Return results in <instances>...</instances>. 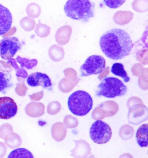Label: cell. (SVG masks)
<instances>
[{
  "mask_svg": "<svg viewBox=\"0 0 148 158\" xmlns=\"http://www.w3.org/2000/svg\"><path fill=\"white\" fill-rule=\"evenodd\" d=\"M102 52L109 59L118 60L129 55L133 43L129 33L120 28L107 31L100 39Z\"/></svg>",
  "mask_w": 148,
  "mask_h": 158,
  "instance_id": "obj_1",
  "label": "cell"
},
{
  "mask_svg": "<svg viewBox=\"0 0 148 158\" xmlns=\"http://www.w3.org/2000/svg\"><path fill=\"white\" fill-rule=\"evenodd\" d=\"M94 8L90 0H68L64 10L69 18L88 22L94 16Z\"/></svg>",
  "mask_w": 148,
  "mask_h": 158,
  "instance_id": "obj_2",
  "label": "cell"
},
{
  "mask_svg": "<svg viewBox=\"0 0 148 158\" xmlns=\"http://www.w3.org/2000/svg\"><path fill=\"white\" fill-rule=\"evenodd\" d=\"M93 101L91 96L83 90H77L69 96L68 106L75 115L83 116L92 109Z\"/></svg>",
  "mask_w": 148,
  "mask_h": 158,
  "instance_id": "obj_3",
  "label": "cell"
},
{
  "mask_svg": "<svg viewBox=\"0 0 148 158\" xmlns=\"http://www.w3.org/2000/svg\"><path fill=\"white\" fill-rule=\"evenodd\" d=\"M127 92V86L120 79L114 77H107L102 79L97 86L96 95L97 97L112 98L123 96Z\"/></svg>",
  "mask_w": 148,
  "mask_h": 158,
  "instance_id": "obj_4",
  "label": "cell"
},
{
  "mask_svg": "<svg viewBox=\"0 0 148 158\" xmlns=\"http://www.w3.org/2000/svg\"><path fill=\"white\" fill-rule=\"evenodd\" d=\"M89 133L92 141L97 144L108 143L111 139L112 134L110 126L101 120H97L92 123Z\"/></svg>",
  "mask_w": 148,
  "mask_h": 158,
  "instance_id": "obj_5",
  "label": "cell"
},
{
  "mask_svg": "<svg viewBox=\"0 0 148 158\" xmlns=\"http://www.w3.org/2000/svg\"><path fill=\"white\" fill-rule=\"evenodd\" d=\"M106 61L100 55L89 56L80 69V76L87 77L102 73L105 69Z\"/></svg>",
  "mask_w": 148,
  "mask_h": 158,
  "instance_id": "obj_6",
  "label": "cell"
},
{
  "mask_svg": "<svg viewBox=\"0 0 148 158\" xmlns=\"http://www.w3.org/2000/svg\"><path fill=\"white\" fill-rule=\"evenodd\" d=\"M22 48V44L15 37H5L2 39L0 56L4 60H10Z\"/></svg>",
  "mask_w": 148,
  "mask_h": 158,
  "instance_id": "obj_7",
  "label": "cell"
},
{
  "mask_svg": "<svg viewBox=\"0 0 148 158\" xmlns=\"http://www.w3.org/2000/svg\"><path fill=\"white\" fill-rule=\"evenodd\" d=\"M148 108L139 103L129 107L128 121L133 125H138L143 121L148 120Z\"/></svg>",
  "mask_w": 148,
  "mask_h": 158,
  "instance_id": "obj_8",
  "label": "cell"
},
{
  "mask_svg": "<svg viewBox=\"0 0 148 158\" xmlns=\"http://www.w3.org/2000/svg\"><path fill=\"white\" fill-rule=\"evenodd\" d=\"M18 108L16 103L9 97L0 98V119H9L16 115Z\"/></svg>",
  "mask_w": 148,
  "mask_h": 158,
  "instance_id": "obj_9",
  "label": "cell"
},
{
  "mask_svg": "<svg viewBox=\"0 0 148 158\" xmlns=\"http://www.w3.org/2000/svg\"><path fill=\"white\" fill-rule=\"evenodd\" d=\"M27 83L31 87L41 86L43 88L51 90L52 88V84L50 78L41 73H34L30 75L27 79Z\"/></svg>",
  "mask_w": 148,
  "mask_h": 158,
  "instance_id": "obj_10",
  "label": "cell"
},
{
  "mask_svg": "<svg viewBox=\"0 0 148 158\" xmlns=\"http://www.w3.org/2000/svg\"><path fill=\"white\" fill-rule=\"evenodd\" d=\"M13 22L12 15L7 8L0 4V35L8 33Z\"/></svg>",
  "mask_w": 148,
  "mask_h": 158,
  "instance_id": "obj_11",
  "label": "cell"
},
{
  "mask_svg": "<svg viewBox=\"0 0 148 158\" xmlns=\"http://www.w3.org/2000/svg\"><path fill=\"white\" fill-rule=\"evenodd\" d=\"M76 143L75 148L72 150L71 155L75 158H87L91 153L90 145L83 140L75 141Z\"/></svg>",
  "mask_w": 148,
  "mask_h": 158,
  "instance_id": "obj_12",
  "label": "cell"
},
{
  "mask_svg": "<svg viewBox=\"0 0 148 158\" xmlns=\"http://www.w3.org/2000/svg\"><path fill=\"white\" fill-rule=\"evenodd\" d=\"M71 34L72 28L69 26H62L56 33V41L60 45H64L69 42Z\"/></svg>",
  "mask_w": 148,
  "mask_h": 158,
  "instance_id": "obj_13",
  "label": "cell"
},
{
  "mask_svg": "<svg viewBox=\"0 0 148 158\" xmlns=\"http://www.w3.org/2000/svg\"><path fill=\"white\" fill-rule=\"evenodd\" d=\"M51 131L52 137L57 141H61L64 139L67 130L63 123L57 122L52 126Z\"/></svg>",
  "mask_w": 148,
  "mask_h": 158,
  "instance_id": "obj_14",
  "label": "cell"
},
{
  "mask_svg": "<svg viewBox=\"0 0 148 158\" xmlns=\"http://www.w3.org/2000/svg\"><path fill=\"white\" fill-rule=\"evenodd\" d=\"M26 110L29 116L39 117L45 113V106L41 102H31L27 106Z\"/></svg>",
  "mask_w": 148,
  "mask_h": 158,
  "instance_id": "obj_15",
  "label": "cell"
},
{
  "mask_svg": "<svg viewBox=\"0 0 148 158\" xmlns=\"http://www.w3.org/2000/svg\"><path fill=\"white\" fill-rule=\"evenodd\" d=\"M148 125L147 123L141 126L136 133L137 143L141 147H147L148 142Z\"/></svg>",
  "mask_w": 148,
  "mask_h": 158,
  "instance_id": "obj_16",
  "label": "cell"
},
{
  "mask_svg": "<svg viewBox=\"0 0 148 158\" xmlns=\"http://www.w3.org/2000/svg\"><path fill=\"white\" fill-rule=\"evenodd\" d=\"M133 13L130 11L120 10L114 15L113 20L116 24L123 26L129 23L133 18Z\"/></svg>",
  "mask_w": 148,
  "mask_h": 158,
  "instance_id": "obj_17",
  "label": "cell"
},
{
  "mask_svg": "<svg viewBox=\"0 0 148 158\" xmlns=\"http://www.w3.org/2000/svg\"><path fill=\"white\" fill-rule=\"evenodd\" d=\"M12 76L8 73L0 72V93L6 94L13 86Z\"/></svg>",
  "mask_w": 148,
  "mask_h": 158,
  "instance_id": "obj_18",
  "label": "cell"
},
{
  "mask_svg": "<svg viewBox=\"0 0 148 158\" xmlns=\"http://www.w3.org/2000/svg\"><path fill=\"white\" fill-rule=\"evenodd\" d=\"M99 107L104 112L105 117H111L115 115L119 110L118 105L113 101H106L101 103Z\"/></svg>",
  "mask_w": 148,
  "mask_h": 158,
  "instance_id": "obj_19",
  "label": "cell"
},
{
  "mask_svg": "<svg viewBox=\"0 0 148 158\" xmlns=\"http://www.w3.org/2000/svg\"><path fill=\"white\" fill-rule=\"evenodd\" d=\"M49 55L53 61H61L64 56V49L62 47H60L57 45H54L50 48L49 51Z\"/></svg>",
  "mask_w": 148,
  "mask_h": 158,
  "instance_id": "obj_20",
  "label": "cell"
},
{
  "mask_svg": "<svg viewBox=\"0 0 148 158\" xmlns=\"http://www.w3.org/2000/svg\"><path fill=\"white\" fill-rule=\"evenodd\" d=\"M111 73L115 75L122 78L125 82H128L130 80L129 77L125 71L124 65L119 63H116L113 64L111 67Z\"/></svg>",
  "mask_w": 148,
  "mask_h": 158,
  "instance_id": "obj_21",
  "label": "cell"
},
{
  "mask_svg": "<svg viewBox=\"0 0 148 158\" xmlns=\"http://www.w3.org/2000/svg\"><path fill=\"white\" fill-rule=\"evenodd\" d=\"M26 12L28 16L32 18H37L41 15V9L38 4L31 3L28 4L27 6Z\"/></svg>",
  "mask_w": 148,
  "mask_h": 158,
  "instance_id": "obj_22",
  "label": "cell"
},
{
  "mask_svg": "<svg viewBox=\"0 0 148 158\" xmlns=\"http://www.w3.org/2000/svg\"><path fill=\"white\" fill-rule=\"evenodd\" d=\"M132 7L138 12H146L148 10V0H135L132 3Z\"/></svg>",
  "mask_w": 148,
  "mask_h": 158,
  "instance_id": "obj_23",
  "label": "cell"
},
{
  "mask_svg": "<svg viewBox=\"0 0 148 158\" xmlns=\"http://www.w3.org/2000/svg\"><path fill=\"white\" fill-rule=\"evenodd\" d=\"M120 137L124 140H127L132 138L134 135V129L129 125L123 126L119 131Z\"/></svg>",
  "mask_w": 148,
  "mask_h": 158,
  "instance_id": "obj_24",
  "label": "cell"
},
{
  "mask_svg": "<svg viewBox=\"0 0 148 158\" xmlns=\"http://www.w3.org/2000/svg\"><path fill=\"white\" fill-rule=\"evenodd\" d=\"M23 158V157H27V158H34V156L31 153L24 148H18L15 149L11 152L10 155L8 156V158Z\"/></svg>",
  "mask_w": 148,
  "mask_h": 158,
  "instance_id": "obj_25",
  "label": "cell"
},
{
  "mask_svg": "<svg viewBox=\"0 0 148 158\" xmlns=\"http://www.w3.org/2000/svg\"><path fill=\"white\" fill-rule=\"evenodd\" d=\"M51 31V28L44 24H41L40 22L37 24V27L35 29V33L37 36L41 38L47 37Z\"/></svg>",
  "mask_w": 148,
  "mask_h": 158,
  "instance_id": "obj_26",
  "label": "cell"
},
{
  "mask_svg": "<svg viewBox=\"0 0 148 158\" xmlns=\"http://www.w3.org/2000/svg\"><path fill=\"white\" fill-rule=\"evenodd\" d=\"M20 24L21 27L27 31H31L35 28V22L34 20L29 17H24L23 19H21Z\"/></svg>",
  "mask_w": 148,
  "mask_h": 158,
  "instance_id": "obj_27",
  "label": "cell"
},
{
  "mask_svg": "<svg viewBox=\"0 0 148 158\" xmlns=\"http://www.w3.org/2000/svg\"><path fill=\"white\" fill-rule=\"evenodd\" d=\"M74 85L67 78H64L62 79L59 83V88L60 90L65 93H67L71 91L73 88Z\"/></svg>",
  "mask_w": 148,
  "mask_h": 158,
  "instance_id": "obj_28",
  "label": "cell"
},
{
  "mask_svg": "<svg viewBox=\"0 0 148 158\" xmlns=\"http://www.w3.org/2000/svg\"><path fill=\"white\" fill-rule=\"evenodd\" d=\"M61 108V106L60 102H53L49 104L47 108V112L50 115H55L60 111Z\"/></svg>",
  "mask_w": 148,
  "mask_h": 158,
  "instance_id": "obj_29",
  "label": "cell"
},
{
  "mask_svg": "<svg viewBox=\"0 0 148 158\" xmlns=\"http://www.w3.org/2000/svg\"><path fill=\"white\" fill-rule=\"evenodd\" d=\"M64 122L65 126L69 129H72L77 127L78 125V119L71 116V115H67L65 117L64 119Z\"/></svg>",
  "mask_w": 148,
  "mask_h": 158,
  "instance_id": "obj_30",
  "label": "cell"
},
{
  "mask_svg": "<svg viewBox=\"0 0 148 158\" xmlns=\"http://www.w3.org/2000/svg\"><path fill=\"white\" fill-rule=\"evenodd\" d=\"M17 60L18 61V62L20 63V64L22 67L25 66L28 69H32V67H35L37 64V60L35 59L30 60H28L26 59H23V58H22V57L18 56L17 57Z\"/></svg>",
  "mask_w": 148,
  "mask_h": 158,
  "instance_id": "obj_31",
  "label": "cell"
},
{
  "mask_svg": "<svg viewBox=\"0 0 148 158\" xmlns=\"http://www.w3.org/2000/svg\"><path fill=\"white\" fill-rule=\"evenodd\" d=\"M105 4L111 9H116L123 5L125 0H103Z\"/></svg>",
  "mask_w": 148,
  "mask_h": 158,
  "instance_id": "obj_32",
  "label": "cell"
},
{
  "mask_svg": "<svg viewBox=\"0 0 148 158\" xmlns=\"http://www.w3.org/2000/svg\"><path fill=\"white\" fill-rule=\"evenodd\" d=\"M92 118L95 120H101L105 118V114L100 107H96L92 113Z\"/></svg>",
  "mask_w": 148,
  "mask_h": 158,
  "instance_id": "obj_33",
  "label": "cell"
},
{
  "mask_svg": "<svg viewBox=\"0 0 148 158\" xmlns=\"http://www.w3.org/2000/svg\"><path fill=\"white\" fill-rule=\"evenodd\" d=\"M64 72H66L68 74H70V75H68L67 77L69 78L70 79H72L73 81H75L76 80V73L75 70L72 69H67L65 70Z\"/></svg>",
  "mask_w": 148,
  "mask_h": 158,
  "instance_id": "obj_34",
  "label": "cell"
},
{
  "mask_svg": "<svg viewBox=\"0 0 148 158\" xmlns=\"http://www.w3.org/2000/svg\"><path fill=\"white\" fill-rule=\"evenodd\" d=\"M141 101V99H139V98H136V97H133V98H131L130 99H129L128 100V102H127V106L129 108L130 107L133 106L134 104H139V102Z\"/></svg>",
  "mask_w": 148,
  "mask_h": 158,
  "instance_id": "obj_35",
  "label": "cell"
},
{
  "mask_svg": "<svg viewBox=\"0 0 148 158\" xmlns=\"http://www.w3.org/2000/svg\"><path fill=\"white\" fill-rule=\"evenodd\" d=\"M141 67H142V65H141L140 64H136L134 65V67L132 68L133 69L137 70H132V71H133V73L134 75H135V76H138V75H139L141 74V71H142V70H139V71H138V70L139 68H141Z\"/></svg>",
  "mask_w": 148,
  "mask_h": 158,
  "instance_id": "obj_36",
  "label": "cell"
},
{
  "mask_svg": "<svg viewBox=\"0 0 148 158\" xmlns=\"http://www.w3.org/2000/svg\"><path fill=\"white\" fill-rule=\"evenodd\" d=\"M0 48H1V42H0Z\"/></svg>",
  "mask_w": 148,
  "mask_h": 158,
  "instance_id": "obj_37",
  "label": "cell"
}]
</instances>
